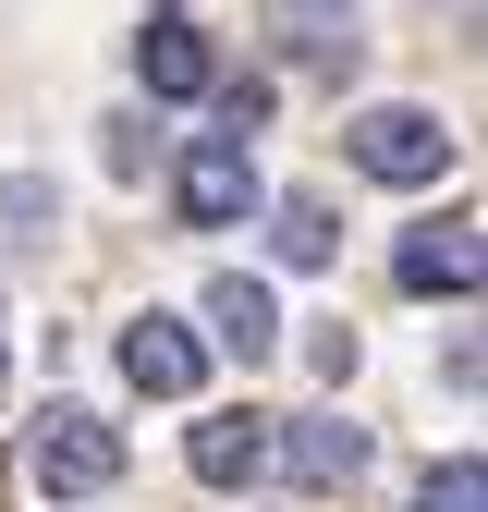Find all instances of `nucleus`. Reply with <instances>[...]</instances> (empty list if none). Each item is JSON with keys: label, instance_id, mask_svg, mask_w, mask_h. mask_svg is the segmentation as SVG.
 Segmentation results:
<instances>
[{"label": "nucleus", "instance_id": "nucleus-1", "mask_svg": "<svg viewBox=\"0 0 488 512\" xmlns=\"http://www.w3.org/2000/svg\"><path fill=\"white\" fill-rule=\"evenodd\" d=\"M25 476H37V500H98L122 476V427L98 403H49L37 439H25Z\"/></svg>", "mask_w": 488, "mask_h": 512}, {"label": "nucleus", "instance_id": "nucleus-2", "mask_svg": "<svg viewBox=\"0 0 488 512\" xmlns=\"http://www.w3.org/2000/svg\"><path fill=\"white\" fill-rule=\"evenodd\" d=\"M342 147H354L366 183H440V171H452V122L391 98V110H354V135H342Z\"/></svg>", "mask_w": 488, "mask_h": 512}, {"label": "nucleus", "instance_id": "nucleus-3", "mask_svg": "<svg viewBox=\"0 0 488 512\" xmlns=\"http://www.w3.org/2000/svg\"><path fill=\"white\" fill-rule=\"evenodd\" d=\"M171 208H183V232H232L244 208H257V147L244 135H196L183 171H171Z\"/></svg>", "mask_w": 488, "mask_h": 512}, {"label": "nucleus", "instance_id": "nucleus-4", "mask_svg": "<svg viewBox=\"0 0 488 512\" xmlns=\"http://www.w3.org/2000/svg\"><path fill=\"white\" fill-rule=\"evenodd\" d=\"M257 25L281 37V61H293V74H354V61H366V25H354V0H257Z\"/></svg>", "mask_w": 488, "mask_h": 512}, {"label": "nucleus", "instance_id": "nucleus-5", "mask_svg": "<svg viewBox=\"0 0 488 512\" xmlns=\"http://www.w3.org/2000/svg\"><path fill=\"white\" fill-rule=\"evenodd\" d=\"M269 464L293 488H354L366 476V427L354 415H269Z\"/></svg>", "mask_w": 488, "mask_h": 512}, {"label": "nucleus", "instance_id": "nucleus-6", "mask_svg": "<svg viewBox=\"0 0 488 512\" xmlns=\"http://www.w3.org/2000/svg\"><path fill=\"white\" fill-rule=\"evenodd\" d=\"M110 354H122V378H135L147 403H183V391L208 378V342L183 330V317H159V305H147V317H122V342H110Z\"/></svg>", "mask_w": 488, "mask_h": 512}, {"label": "nucleus", "instance_id": "nucleus-7", "mask_svg": "<svg viewBox=\"0 0 488 512\" xmlns=\"http://www.w3.org/2000/svg\"><path fill=\"white\" fill-rule=\"evenodd\" d=\"M391 281H403V293H476V208L415 220V232H403V256H391Z\"/></svg>", "mask_w": 488, "mask_h": 512}, {"label": "nucleus", "instance_id": "nucleus-8", "mask_svg": "<svg viewBox=\"0 0 488 512\" xmlns=\"http://www.w3.org/2000/svg\"><path fill=\"white\" fill-rule=\"evenodd\" d=\"M208 342L244 354V366H269V354H281V293L244 281V269H220V281H208Z\"/></svg>", "mask_w": 488, "mask_h": 512}, {"label": "nucleus", "instance_id": "nucleus-9", "mask_svg": "<svg viewBox=\"0 0 488 512\" xmlns=\"http://www.w3.org/2000/svg\"><path fill=\"white\" fill-rule=\"evenodd\" d=\"M183 464H196V488H257L269 476V415H244V403L208 415L196 439H183Z\"/></svg>", "mask_w": 488, "mask_h": 512}, {"label": "nucleus", "instance_id": "nucleus-10", "mask_svg": "<svg viewBox=\"0 0 488 512\" xmlns=\"http://www.w3.org/2000/svg\"><path fill=\"white\" fill-rule=\"evenodd\" d=\"M135 74H147V98H208V86H220V49L183 25V13H159V25L135 37Z\"/></svg>", "mask_w": 488, "mask_h": 512}, {"label": "nucleus", "instance_id": "nucleus-11", "mask_svg": "<svg viewBox=\"0 0 488 512\" xmlns=\"http://www.w3.org/2000/svg\"><path fill=\"white\" fill-rule=\"evenodd\" d=\"M49 232H61V183L13 171V183H0V256H49Z\"/></svg>", "mask_w": 488, "mask_h": 512}, {"label": "nucleus", "instance_id": "nucleus-12", "mask_svg": "<svg viewBox=\"0 0 488 512\" xmlns=\"http://www.w3.org/2000/svg\"><path fill=\"white\" fill-rule=\"evenodd\" d=\"M269 244H281V269H330V244H342V232H330L318 196H281V208H269Z\"/></svg>", "mask_w": 488, "mask_h": 512}, {"label": "nucleus", "instance_id": "nucleus-13", "mask_svg": "<svg viewBox=\"0 0 488 512\" xmlns=\"http://www.w3.org/2000/svg\"><path fill=\"white\" fill-rule=\"evenodd\" d=\"M415 512H488V464H476V452H452V464H427Z\"/></svg>", "mask_w": 488, "mask_h": 512}, {"label": "nucleus", "instance_id": "nucleus-14", "mask_svg": "<svg viewBox=\"0 0 488 512\" xmlns=\"http://www.w3.org/2000/svg\"><path fill=\"white\" fill-rule=\"evenodd\" d=\"M159 13H183V0H159Z\"/></svg>", "mask_w": 488, "mask_h": 512}]
</instances>
